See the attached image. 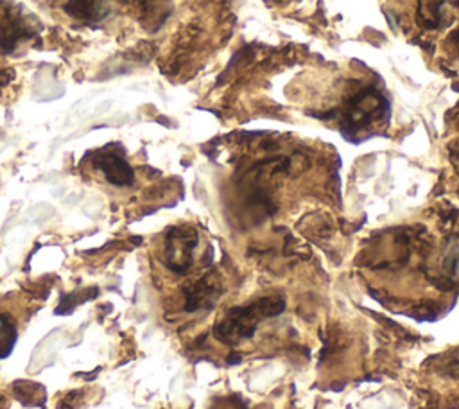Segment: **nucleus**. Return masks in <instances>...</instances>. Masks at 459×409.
<instances>
[{
  "label": "nucleus",
  "instance_id": "obj_1",
  "mask_svg": "<svg viewBox=\"0 0 459 409\" xmlns=\"http://www.w3.org/2000/svg\"><path fill=\"white\" fill-rule=\"evenodd\" d=\"M389 118V100L375 88H364L355 93L344 108L339 129L342 136L353 144L377 135V124Z\"/></svg>",
  "mask_w": 459,
  "mask_h": 409
},
{
  "label": "nucleus",
  "instance_id": "obj_2",
  "mask_svg": "<svg viewBox=\"0 0 459 409\" xmlns=\"http://www.w3.org/2000/svg\"><path fill=\"white\" fill-rule=\"evenodd\" d=\"M285 301L280 296L260 298L246 307H235L213 326V334L219 341L226 344H235L255 334L260 319L273 318L283 312Z\"/></svg>",
  "mask_w": 459,
  "mask_h": 409
},
{
  "label": "nucleus",
  "instance_id": "obj_3",
  "mask_svg": "<svg viewBox=\"0 0 459 409\" xmlns=\"http://www.w3.org/2000/svg\"><path fill=\"white\" fill-rule=\"evenodd\" d=\"M197 246V233L194 228H170L165 235L163 262L174 273H186L194 262V249Z\"/></svg>",
  "mask_w": 459,
  "mask_h": 409
},
{
  "label": "nucleus",
  "instance_id": "obj_4",
  "mask_svg": "<svg viewBox=\"0 0 459 409\" xmlns=\"http://www.w3.org/2000/svg\"><path fill=\"white\" fill-rule=\"evenodd\" d=\"M39 27H32L29 16L23 14L13 4L0 5V50L11 52L16 43L23 38H30L36 34Z\"/></svg>",
  "mask_w": 459,
  "mask_h": 409
},
{
  "label": "nucleus",
  "instance_id": "obj_5",
  "mask_svg": "<svg viewBox=\"0 0 459 409\" xmlns=\"http://www.w3.org/2000/svg\"><path fill=\"white\" fill-rule=\"evenodd\" d=\"M93 165L104 174V178L117 187H127L134 181V172L122 154L113 151H102L93 158Z\"/></svg>",
  "mask_w": 459,
  "mask_h": 409
},
{
  "label": "nucleus",
  "instance_id": "obj_6",
  "mask_svg": "<svg viewBox=\"0 0 459 409\" xmlns=\"http://www.w3.org/2000/svg\"><path fill=\"white\" fill-rule=\"evenodd\" d=\"M217 282L213 274H206L201 280L190 283L185 289V310L195 312L199 309L210 307L217 300Z\"/></svg>",
  "mask_w": 459,
  "mask_h": 409
},
{
  "label": "nucleus",
  "instance_id": "obj_7",
  "mask_svg": "<svg viewBox=\"0 0 459 409\" xmlns=\"http://www.w3.org/2000/svg\"><path fill=\"white\" fill-rule=\"evenodd\" d=\"M65 11L75 18L97 22L106 16L108 5L104 0H68L65 4Z\"/></svg>",
  "mask_w": 459,
  "mask_h": 409
},
{
  "label": "nucleus",
  "instance_id": "obj_8",
  "mask_svg": "<svg viewBox=\"0 0 459 409\" xmlns=\"http://www.w3.org/2000/svg\"><path fill=\"white\" fill-rule=\"evenodd\" d=\"M16 343V326L7 314H0V357L7 355Z\"/></svg>",
  "mask_w": 459,
  "mask_h": 409
},
{
  "label": "nucleus",
  "instance_id": "obj_9",
  "mask_svg": "<svg viewBox=\"0 0 459 409\" xmlns=\"http://www.w3.org/2000/svg\"><path fill=\"white\" fill-rule=\"evenodd\" d=\"M450 161L454 163V167H455V170H457V174H459V149L450 151Z\"/></svg>",
  "mask_w": 459,
  "mask_h": 409
}]
</instances>
